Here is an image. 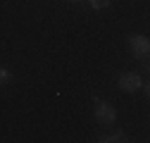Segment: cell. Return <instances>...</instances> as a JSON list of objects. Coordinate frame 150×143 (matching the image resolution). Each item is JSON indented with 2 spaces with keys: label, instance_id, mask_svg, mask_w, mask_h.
Wrapping results in <instances>:
<instances>
[{
  "label": "cell",
  "instance_id": "1",
  "mask_svg": "<svg viewBox=\"0 0 150 143\" xmlns=\"http://www.w3.org/2000/svg\"><path fill=\"white\" fill-rule=\"evenodd\" d=\"M93 117H96L100 124L110 127V124H115V119H117V110H115L107 100L96 98V103H93Z\"/></svg>",
  "mask_w": 150,
  "mask_h": 143
},
{
  "label": "cell",
  "instance_id": "2",
  "mask_svg": "<svg viewBox=\"0 0 150 143\" xmlns=\"http://www.w3.org/2000/svg\"><path fill=\"white\" fill-rule=\"evenodd\" d=\"M129 52H131L136 60H148V52H150V41H148V36H143V33L129 36Z\"/></svg>",
  "mask_w": 150,
  "mask_h": 143
},
{
  "label": "cell",
  "instance_id": "3",
  "mask_svg": "<svg viewBox=\"0 0 150 143\" xmlns=\"http://www.w3.org/2000/svg\"><path fill=\"white\" fill-rule=\"evenodd\" d=\"M117 86L124 93H138L141 86H143V79L136 74V72H122L119 79H117Z\"/></svg>",
  "mask_w": 150,
  "mask_h": 143
},
{
  "label": "cell",
  "instance_id": "4",
  "mask_svg": "<svg viewBox=\"0 0 150 143\" xmlns=\"http://www.w3.org/2000/svg\"><path fill=\"white\" fill-rule=\"evenodd\" d=\"M100 143H115V141H129L124 131H110V134H100L98 136Z\"/></svg>",
  "mask_w": 150,
  "mask_h": 143
},
{
  "label": "cell",
  "instance_id": "5",
  "mask_svg": "<svg viewBox=\"0 0 150 143\" xmlns=\"http://www.w3.org/2000/svg\"><path fill=\"white\" fill-rule=\"evenodd\" d=\"M88 5H91V10L100 12V10H107L110 7V0H88Z\"/></svg>",
  "mask_w": 150,
  "mask_h": 143
},
{
  "label": "cell",
  "instance_id": "6",
  "mask_svg": "<svg viewBox=\"0 0 150 143\" xmlns=\"http://www.w3.org/2000/svg\"><path fill=\"white\" fill-rule=\"evenodd\" d=\"M10 79H12V74H10V69H5V67H0V86H5V84H10Z\"/></svg>",
  "mask_w": 150,
  "mask_h": 143
},
{
  "label": "cell",
  "instance_id": "7",
  "mask_svg": "<svg viewBox=\"0 0 150 143\" xmlns=\"http://www.w3.org/2000/svg\"><path fill=\"white\" fill-rule=\"evenodd\" d=\"M67 3H81V0H67Z\"/></svg>",
  "mask_w": 150,
  "mask_h": 143
}]
</instances>
